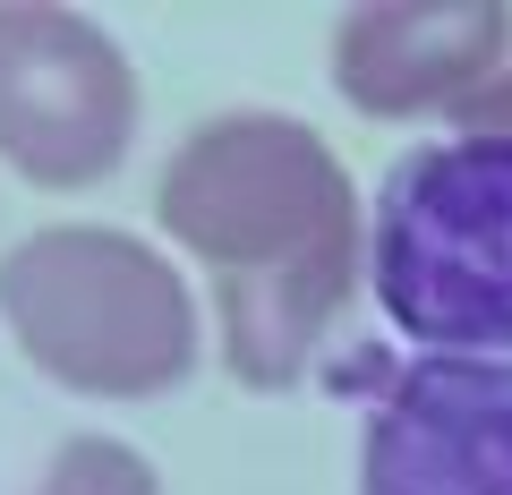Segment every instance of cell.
Instances as JSON below:
<instances>
[{"mask_svg": "<svg viewBox=\"0 0 512 495\" xmlns=\"http://www.w3.org/2000/svg\"><path fill=\"white\" fill-rule=\"evenodd\" d=\"M359 265H308V274H274V282H214V342L222 367L256 393H282L308 376L316 342L333 333Z\"/></svg>", "mask_w": 512, "mask_h": 495, "instance_id": "obj_7", "label": "cell"}, {"mask_svg": "<svg viewBox=\"0 0 512 495\" xmlns=\"http://www.w3.org/2000/svg\"><path fill=\"white\" fill-rule=\"evenodd\" d=\"M137 137L128 52L60 0H0V163L35 188H94Z\"/></svg>", "mask_w": 512, "mask_h": 495, "instance_id": "obj_4", "label": "cell"}, {"mask_svg": "<svg viewBox=\"0 0 512 495\" xmlns=\"http://www.w3.org/2000/svg\"><path fill=\"white\" fill-rule=\"evenodd\" d=\"M367 274L427 359H512V137L402 154L376 197Z\"/></svg>", "mask_w": 512, "mask_h": 495, "instance_id": "obj_2", "label": "cell"}, {"mask_svg": "<svg viewBox=\"0 0 512 495\" xmlns=\"http://www.w3.org/2000/svg\"><path fill=\"white\" fill-rule=\"evenodd\" d=\"M0 325L26 359L94 402H146L197 367V299L128 231L60 222L0 257Z\"/></svg>", "mask_w": 512, "mask_h": 495, "instance_id": "obj_1", "label": "cell"}, {"mask_svg": "<svg viewBox=\"0 0 512 495\" xmlns=\"http://www.w3.org/2000/svg\"><path fill=\"white\" fill-rule=\"evenodd\" d=\"M512 18L495 0H359L333 26V86L367 120L470 111L512 69Z\"/></svg>", "mask_w": 512, "mask_h": 495, "instance_id": "obj_6", "label": "cell"}, {"mask_svg": "<svg viewBox=\"0 0 512 495\" xmlns=\"http://www.w3.org/2000/svg\"><path fill=\"white\" fill-rule=\"evenodd\" d=\"M35 495H163V478H154V461L137 453V444H120V436H69Z\"/></svg>", "mask_w": 512, "mask_h": 495, "instance_id": "obj_8", "label": "cell"}, {"mask_svg": "<svg viewBox=\"0 0 512 495\" xmlns=\"http://www.w3.org/2000/svg\"><path fill=\"white\" fill-rule=\"evenodd\" d=\"M359 495H512V359H410L367 410Z\"/></svg>", "mask_w": 512, "mask_h": 495, "instance_id": "obj_5", "label": "cell"}, {"mask_svg": "<svg viewBox=\"0 0 512 495\" xmlns=\"http://www.w3.org/2000/svg\"><path fill=\"white\" fill-rule=\"evenodd\" d=\"M154 214L214 282H274L308 265H359L350 171L308 120L222 111L163 163Z\"/></svg>", "mask_w": 512, "mask_h": 495, "instance_id": "obj_3", "label": "cell"}, {"mask_svg": "<svg viewBox=\"0 0 512 495\" xmlns=\"http://www.w3.org/2000/svg\"><path fill=\"white\" fill-rule=\"evenodd\" d=\"M461 137H512V69L495 77L470 111H461Z\"/></svg>", "mask_w": 512, "mask_h": 495, "instance_id": "obj_9", "label": "cell"}]
</instances>
